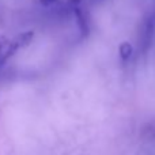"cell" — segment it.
I'll return each instance as SVG.
<instances>
[{"label":"cell","mask_w":155,"mask_h":155,"mask_svg":"<svg viewBox=\"0 0 155 155\" xmlns=\"http://www.w3.org/2000/svg\"><path fill=\"white\" fill-rule=\"evenodd\" d=\"M74 8V15H75V19H76V23H78V27L80 30V34L83 37L90 33V19H88V14L84 8L80 5H76V7H72Z\"/></svg>","instance_id":"cell-1"},{"label":"cell","mask_w":155,"mask_h":155,"mask_svg":"<svg viewBox=\"0 0 155 155\" xmlns=\"http://www.w3.org/2000/svg\"><path fill=\"white\" fill-rule=\"evenodd\" d=\"M19 51L18 45L14 40L3 37L0 40V63H4L7 59H10L12 54H15Z\"/></svg>","instance_id":"cell-2"},{"label":"cell","mask_w":155,"mask_h":155,"mask_svg":"<svg viewBox=\"0 0 155 155\" xmlns=\"http://www.w3.org/2000/svg\"><path fill=\"white\" fill-rule=\"evenodd\" d=\"M33 37H34V33L33 31H25V33H21V34H18L15 38H14V41L16 42V45H18V48H25V46H27L30 42L33 41Z\"/></svg>","instance_id":"cell-3"},{"label":"cell","mask_w":155,"mask_h":155,"mask_svg":"<svg viewBox=\"0 0 155 155\" xmlns=\"http://www.w3.org/2000/svg\"><path fill=\"white\" fill-rule=\"evenodd\" d=\"M118 53H120V57L121 60H128L129 57L132 56V53H134V46L131 45L129 42H127V41H124V42L120 44V48H118Z\"/></svg>","instance_id":"cell-4"},{"label":"cell","mask_w":155,"mask_h":155,"mask_svg":"<svg viewBox=\"0 0 155 155\" xmlns=\"http://www.w3.org/2000/svg\"><path fill=\"white\" fill-rule=\"evenodd\" d=\"M57 0H40V3L42 5H51V4H53V3H56Z\"/></svg>","instance_id":"cell-5"},{"label":"cell","mask_w":155,"mask_h":155,"mask_svg":"<svg viewBox=\"0 0 155 155\" xmlns=\"http://www.w3.org/2000/svg\"><path fill=\"white\" fill-rule=\"evenodd\" d=\"M68 2H70V5H72V7H76V5L82 4L83 0H68Z\"/></svg>","instance_id":"cell-6"}]
</instances>
